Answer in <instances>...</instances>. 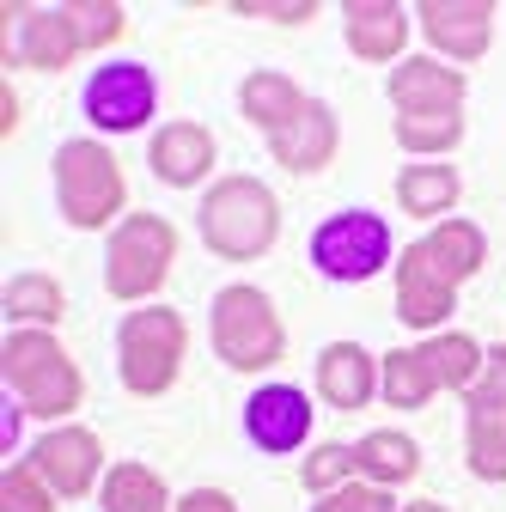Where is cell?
Segmentation results:
<instances>
[{
  "mask_svg": "<svg viewBox=\"0 0 506 512\" xmlns=\"http://www.w3.org/2000/svg\"><path fill=\"white\" fill-rule=\"evenodd\" d=\"M342 25H348V49L366 55V61H391L409 37V13L397 0H348Z\"/></svg>",
  "mask_w": 506,
  "mask_h": 512,
  "instance_id": "cell-17",
  "label": "cell"
},
{
  "mask_svg": "<svg viewBox=\"0 0 506 512\" xmlns=\"http://www.w3.org/2000/svg\"><path fill=\"white\" fill-rule=\"evenodd\" d=\"M0 372H7V384L25 397V409L43 415V421L80 409V372L49 330H13L7 348H0Z\"/></svg>",
  "mask_w": 506,
  "mask_h": 512,
  "instance_id": "cell-4",
  "label": "cell"
},
{
  "mask_svg": "<svg viewBox=\"0 0 506 512\" xmlns=\"http://www.w3.org/2000/svg\"><path fill=\"white\" fill-rule=\"evenodd\" d=\"M55 196L74 226H104L122 208V165L98 141H68L55 153Z\"/></svg>",
  "mask_w": 506,
  "mask_h": 512,
  "instance_id": "cell-8",
  "label": "cell"
},
{
  "mask_svg": "<svg viewBox=\"0 0 506 512\" xmlns=\"http://www.w3.org/2000/svg\"><path fill=\"white\" fill-rule=\"evenodd\" d=\"M470 470L482 482H506V348H494L470 384Z\"/></svg>",
  "mask_w": 506,
  "mask_h": 512,
  "instance_id": "cell-11",
  "label": "cell"
},
{
  "mask_svg": "<svg viewBox=\"0 0 506 512\" xmlns=\"http://www.w3.org/2000/svg\"><path fill=\"white\" fill-rule=\"evenodd\" d=\"M68 19H74V31H80L86 49L122 37V7H110V0H68Z\"/></svg>",
  "mask_w": 506,
  "mask_h": 512,
  "instance_id": "cell-28",
  "label": "cell"
},
{
  "mask_svg": "<svg viewBox=\"0 0 506 512\" xmlns=\"http://www.w3.org/2000/svg\"><path fill=\"white\" fill-rule=\"evenodd\" d=\"M238 98H244V116H250V122H263L269 135H281L287 122H299V116H305V104H311L287 74H250Z\"/></svg>",
  "mask_w": 506,
  "mask_h": 512,
  "instance_id": "cell-21",
  "label": "cell"
},
{
  "mask_svg": "<svg viewBox=\"0 0 506 512\" xmlns=\"http://www.w3.org/2000/svg\"><path fill=\"white\" fill-rule=\"evenodd\" d=\"M458 135H464L458 110H452V116H403V122H397V141H403L409 153H446V147H458Z\"/></svg>",
  "mask_w": 506,
  "mask_h": 512,
  "instance_id": "cell-26",
  "label": "cell"
},
{
  "mask_svg": "<svg viewBox=\"0 0 506 512\" xmlns=\"http://www.w3.org/2000/svg\"><path fill=\"white\" fill-rule=\"evenodd\" d=\"M482 378V348L470 336H433L421 348H397L378 372V391L391 409H421L433 391H470Z\"/></svg>",
  "mask_w": 506,
  "mask_h": 512,
  "instance_id": "cell-2",
  "label": "cell"
},
{
  "mask_svg": "<svg viewBox=\"0 0 506 512\" xmlns=\"http://www.w3.org/2000/svg\"><path fill=\"white\" fill-rule=\"evenodd\" d=\"M208 165H214V135H208L202 122H171V128H159V141H153V171H159L165 183L189 189L196 177H208Z\"/></svg>",
  "mask_w": 506,
  "mask_h": 512,
  "instance_id": "cell-19",
  "label": "cell"
},
{
  "mask_svg": "<svg viewBox=\"0 0 506 512\" xmlns=\"http://www.w3.org/2000/svg\"><path fill=\"white\" fill-rule=\"evenodd\" d=\"M0 512H55V488L31 464H19V470H7V482H0Z\"/></svg>",
  "mask_w": 506,
  "mask_h": 512,
  "instance_id": "cell-27",
  "label": "cell"
},
{
  "mask_svg": "<svg viewBox=\"0 0 506 512\" xmlns=\"http://www.w3.org/2000/svg\"><path fill=\"white\" fill-rule=\"evenodd\" d=\"M391 104L403 116H452L464 104V74L439 68V61H403L391 74Z\"/></svg>",
  "mask_w": 506,
  "mask_h": 512,
  "instance_id": "cell-16",
  "label": "cell"
},
{
  "mask_svg": "<svg viewBox=\"0 0 506 512\" xmlns=\"http://www.w3.org/2000/svg\"><path fill=\"white\" fill-rule=\"evenodd\" d=\"M354 464L372 476V482H409L421 470V452H415V439L409 433H366L354 445Z\"/></svg>",
  "mask_w": 506,
  "mask_h": 512,
  "instance_id": "cell-23",
  "label": "cell"
},
{
  "mask_svg": "<svg viewBox=\"0 0 506 512\" xmlns=\"http://www.w3.org/2000/svg\"><path fill=\"white\" fill-rule=\"evenodd\" d=\"M238 13L244 19H275V25H305L318 7H311V0H238Z\"/></svg>",
  "mask_w": 506,
  "mask_h": 512,
  "instance_id": "cell-31",
  "label": "cell"
},
{
  "mask_svg": "<svg viewBox=\"0 0 506 512\" xmlns=\"http://www.w3.org/2000/svg\"><path fill=\"white\" fill-rule=\"evenodd\" d=\"M415 19L433 37V49H446L458 61H476L494 43V7L488 0H421Z\"/></svg>",
  "mask_w": 506,
  "mask_h": 512,
  "instance_id": "cell-14",
  "label": "cell"
},
{
  "mask_svg": "<svg viewBox=\"0 0 506 512\" xmlns=\"http://www.w3.org/2000/svg\"><path fill=\"white\" fill-rule=\"evenodd\" d=\"M318 512H397V506H391V494H385V488H354V482H348V488L324 494V500H318Z\"/></svg>",
  "mask_w": 506,
  "mask_h": 512,
  "instance_id": "cell-30",
  "label": "cell"
},
{
  "mask_svg": "<svg viewBox=\"0 0 506 512\" xmlns=\"http://www.w3.org/2000/svg\"><path fill=\"white\" fill-rule=\"evenodd\" d=\"M275 232H281V208L257 177H226L208 189V202H202L208 250L232 256V263H250V256H263L275 244Z\"/></svg>",
  "mask_w": 506,
  "mask_h": 512,
  "instance_id": "cell-3",
  "label": "cell"
},
{
  "mask_svg": "<svg viewBox=\"0 0 506 512\" xmlns=\"http://www.w3.org/2000/svg\"><path fill=\"white\" fill-rule=\"evenodd\" d=\"M482 232L470 220H446L439 232H427L421 244L403 250V269H397V311L403 324L415 330H433L439 317H452V299H458V281H470L482 269Z\"/></svg>",
  "mask_w": 506,
  "mask_h": 512,
  "instance_id": "cell-1",
  "label": "cell"
},
{
  "mask_svg": "<svg viewBox=\"0 0 506 512\" xmlns=\"http://www.w3.org/2000/svg\"><path fill=\"white\" fill-rule=\"evenodd\" d=\"M244 433L263 445V452H293L311 433V403L293 384H263L257 397L244 403Z\"/></svg>",
  "mask_w": 506,
  "mask_h": 512,
  "instance_id": "cell-15",
  "label": "cell"
},
{
  "mask_svg": "<svg viewBox=\"0 0 506 512\" xmlns=\"http://www.w3.org/2000/svg\"><path fill=\"white\" fill-rule=\"evenodd\" d=\"M159 104V86L153 74L141 68V61H110V68H98L86 80V116L98 128H110V135H129V128H141Z\"/></svg>",
  "mask_w": 506,
  "mask_h": 512,
  "instance_id": "cell-12",
  "label": "cell"
},
{
  "mask_svg": "<svg viewBox=\"0 0 506 512\" xmlns=\"http://www.w3.org/2000/svg\"><path fill=\"white\" fill-rule=\"evenodd\" d=\"M0 49H7V61H25V68H43V74H61L68 61L86 49L68 7H7L0 13Z\"/></svg>",
  "mask_w": 506,
  "mask_h": 512,
  "instance_id": "cell-10",
  "label": "cell"
},
{
  "mask_svg": "<svg viewBox=\"0 0 506 512\" xmlns=\"http://www.w3.org/2000/svg\"><path fill=\"white\" fill-rule=\"evenodd\" d=\"M385 256H391V226L354 208V214H336L324 220L318 232H311V263H318L330 281H366L385 269Z\"/></svg>",
  "mask_w": 506,
  "mask_h": 512,
  "instance_id": "cell-9",
  "label": "cell"
},
{
  "mask_svg": "<svg viewBox=\"0 0 506 512\" xmlns=\"http://www.w3.org/2000/svg\"><path fill=\"white\" fill-rule=\"evenodd\" d=\"M177 512H238V506H232V500H226L220 488H196V494H189V500H183Z\"/></svg>",
  "mask_w": 506,
  "mask_h": 512,
  "instance_id": "cell-32",
  "label": "cell"
},
{
  "mask_svg": "<svg viewBox=\"0 0 506 512\" xmlns=\"http://www.w3.org/2000/svg\"><path fill=\"white\" fill-rule=\"evenodd\" d=\"M98 439L86 427H55L37 439V452H31V470L61 494V500H80L92 482H98Z\"/></svg>",
  "mask_w": 506,
  "mask_h": 512,
  "instance_id": "cell-13",
  "label": "cell"
},
{
  "mask_svg": "<svg viewBox=\"0 0 506 512\" xmlns=\"http://www.w3.org/2000/svg\"><path fill=\"white\" fill-rule=\"evenodd\" d=\"M183 342H189L183 336V317L165 311V305H147L135 317H122V336H116V348H122V384H129L135 397L171 391V378L183 366Z\"/></svg>",
  "mask_w": 506,
  "mask_h": 512,
  "instance_id": "cell-5",
  "label": "cell"
},
{
  "mask_svg": "<svg viewBox=\"0 0 506 512\" xmlns=\"http://www.w3.org/2000/svg\"><path fill=\"white\" fill-rule=\"evenodd\" d=\"M409 512H446V506H433V500H415V506H409Z\"/></svg>",
  "mask_w": 506,
  "mask_h": 512,
  "instance_id": "cell-34",
  "label": "cell"
},
{
  "mask_svg": "<svg viewBox=\"0 0 506 512\" xmlns=\"http://www.w3.org/2000/svg\"><path fill=\"white\" fill-rule=\"evenodd\" d=\"M318 391H324L336 409H360V403L378 391V366L366 360V348L336 342V348H324V360H318Z\"/></svg>",
  "mask_w": 506,
  "mask_h": 512,
  "instance_id": "cell-20",
  "label": "cell"
},
{
  "mask_svg": "<svg viewBox=\"0 0 506 512\" xmlns=\"http://www.w3.org/2000/svg\"><path fill=\"white\" fill-rule=\"evenodd\" d=\"M269 147H275V159L287 171H324L336 159V116H330V104H305L299 122H287L281 135H269Z\"/></svg>",
  "mask_w": 506,
  "mask_h": 512,
  "instance_id": "cell-18",
  "label": "cell"
},
{
  "mask_svg": "<svg viewBox=\"0 0 506 512\" xmlns=\"http://www.w3.org/2000/svg\"><path fill=\"white\" fill-rule=\"evenodd\" d=\"M397 202L415 214V220H433V214H446L458 202V171L446 165H409L397 177Z\"/></svg>",
  "mask_w": 506,
  "mask_h": 512,
  "instance_id": "cell-22",
  "label": "cell"
},
{
  "mask_svg": "<svg viewBox=\"0 0 506 512\" xmlns=\"http://www.w3.org/2000/svg\"><path fill=\"white\" fill-rule=\"evenodd\" d=\"M104 512H171V500L147 464H116L104 482Z\"/></svg>",
  "mask_w": 506,
  "mask_h": 512,
  "instance_id": "cell-24",
  "label": "cell"
},
{
  "mask_svg": "<svg viewBox=\"0 0 506 512\" xmlns=\"http://www.w3.org/2000/svg\"><path fill=\"white\" fill-rule=\"evenodd\" d=\"M13 128H19V92L0 86V135H13Z\"/></svg>",
  "mask_w": 506,
  "mask_h": 512,
  "instance_id": "cell-33",
  "label": "cell"
},
{
  "mask_svg": "<svg viewBox=\"0 0 506 512\" xmlns=\"http://www.w3.org/2000/svg\"><path fill=\"white\" fill-rule=\"evenodd\" d=\"M171 256H177V232L159 214H135L122 220L104 256V287L116 299H147L165 275H171Z\"/></svg>",
  "mask_w": 506,
  "mask_h": 512,
  "instance_id": "cell-7",
  "label": "cell"
},
{
  "mask_svg": "<svg viewBox=\"0 0 506 512\" xmlns=\"http://www.w3.org/2000/svg\"><path fill=\"white\" fill-rule=\"evenodd\" d=\"M7 317H25V324H55V317H61V287L49 275H13L7 281Z\"/></svg>",
  "mask_w": 506,
  "mask_h": 512,
  "instance_id": "cell-25",
  "label": "cell"
},
{
  "mask_svg": "<svg viewBox=\"0 0 506 512\" xmlns=\"http://www.w3.org/2000/svg\"><path fill=\"white\" fill-rule=\"evenodd\" d=\"M214 348H220V360L238 366V372L275 366L281 348H287L275 305H269L257 287H226V293L214 299Z\"/></svg>",
  "mask_w": 506,
  "mask_h": 512,
  "instance_id": "cell-6",
  "label": "cell"
},
{
  "mask_svg": "<svg viewBox=\"0 0 506 512\" xmlns=\"http://www.w3.org/2000/svg\"><path fill=\"white\" fill-rule=\"evenodd\" d=\"M354 470H360V464H354L348 445H324V452H311V464H305V488L336 494V488H348V476H354Z\"/></svg>",
  "mask_w": 506,
  "mask_h": 512,
  "instance_id": "cell-29",
  "label": "cell"
}]
</instances>
